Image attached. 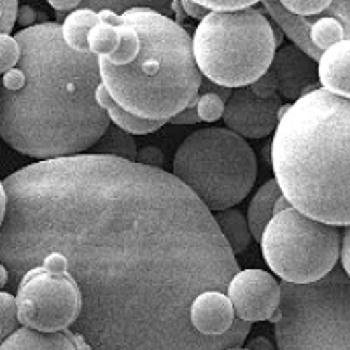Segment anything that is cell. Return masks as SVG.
Masks as SVG:
<instances>
[{"instance_id":"43","label":"cell","mask_w":350,"mask_h":350,"mask_svg":"<svg viewBox=\"0 0 350 350\" xmlns=\"http://www.w3.org/2000/svg\"><path fill=\"white\" fill-rule=\"evenodd\" d=\"M9 286V270L4 262H0V291H4Z\"/></svg>"},{"instance_id":"39","label":"cell","mask_w":350,"mask_h":350,"mask_svg":"<svg viewBox=\"0 0 350 350\" xmlns=\"http://www.w3.org/2000/svg\"><path fill=\"white\" fill-rule=\"evenodd\" d=\"M65 333H67L68 338L72 340L76 350H92V347H90V343L86 342V338H84L83 334L76 333V331H72V329H65Z\"/></svg>"},{"instance_id":"28","label":"cell","mask_w":350,"mask_h":350,"mask_svg":"<svg viewBox=\"0 0 350 350\" xmlns=\"http://www.w3.org/2000/svg\"><path fill=\"white\" fill-rule=\"evenodd\" d=\"M20 56L21 49L18 40L9 33H0V76L16 67Z\"/></svg>"},{"instance_id":"10","label":"cell","mask_w":350,"mask_h":350,"mask_svg":"<svg viewBox=\"0 0 350 350\" xmlns=\"http://www.w3.org/2000/svg\"><path fill=\"white\" fill-rule=\"evenodd\" d=\"M233 303L235 315L247 323L271 321L280 317L282 286L273 275L265 270H240L230 280L226 291Z\"/></svg>"},{"instance_id":"32","label":"cell","mask_w":350,"mask_h":350,"mask_svg":"<svg viewBox=\"0 0 350 350\" xmlns=\"http://www.w3.org/2000/svg\"><path fill=\"white\" fill-rule=\"evenodd\" d=\"M137 163L149 165V167L163 168L165 158L163 152L159 151L158 148H144L137 152Z\"/></svg>"},{"instance_id":"44","label":"cell","mask_w":350,"mask_h":350,"mask_svg":"<svg viewBox=\"0 0 350 350\" xmlns=\"http://www.w3.org/2000/svg\"><path fill=\"white\" fill-rule=\"evenodd\" d=\"M224 350H251V349H247V347H230V349H224Z\"/></svg>"},{"instance_id":"6","label":"cell","mask_w":350,"mask_h":350,"mask_svg":"<svg viewBox=\"0 0 350 350\" xmlns=\"http://www.w3.org/2000/svg\"><path fill=\"white\" fill-rule=\"evenodd\" d=\"M172 175L189 187L211 212L233 208L258 177L252 148L228 128H202L186 137L175 152Z\"/></svg>"},{"instance_id":"42","label":"cell","mask_w":350,"mask_h":350,"mask_svg":"<svg viewBox=\"0 0 350 350\" xmlns=\"http://www.w3.org/2000/svg\"><path fill=\"white\" fill-rule=\"evenodd\" d=\"M293 207V205H291V202L289 200L286 198V196H280L279 200H277V202H275V207H273V215L275 214H280V212H284V211H287V208H291Z\"/></svg>"},{"instance_id":"31","label":"cell","mask_w":350,"mask_h":350,"mask_svg":"<svg viewBox=\"0 0 350 350\" xmlns=\"http://www.w3.org/2000/svg\"><path fill=\"white\" fill-rule=\"evenodd\" d=\"M324 14L342 21L345 28V39H350V0H333L331 8Z\"/></svg>"},{"instance_id":"26","label":"cell","mask_w":350,"mask_h":350,"mask_svg":"<svg viewBox=\"0 0 350 350\" xmlns=\"http://www.w3.org/2000/svg\"><path fill=\"white\" fill-rule=\"evenodd\" d=\"M198 116L202 121L207 123H214L219 121L224 116V109H226V102L215 93H198Z\"/></svg>"},{"instance_id":"18","label":"cell","mask_w":350,"mask_h":350,"mask_svg":"<svg viewBox=\"0 0 350 350\" xmlns=\"http://www.w3.org/2000/svg\"><path fill=\"white\" fill-rule=\"evenodd\" d=\"M96 102L100 104V107L107 112L109 120L116 124L121 130L128 131L131 135H148L152 131L159 130V128L167 124L168 121H151V120H142V118H137V116L130 114L128 111H124L111 95L105 90L104 84H100L98 90H96Z\"/></svg>"},{"instance_id":"25","label":"cell","mask_w":350,"mask_h":350,"mask_svg":"<svg viewBox=\"0 0 350 350\" xmlns=\"http://www.w3.org/2000/svg\"><path fill=\"white\" fill-rule=\"evenodd\" d=\"M20 319H18L16 296L9 291H0V343L20 329Z\"/></svg>"},{"instance_id":"5","label":"cell","mask_w":350,"mask_h":350,"mask_svg":"<svg viewBox=\"0 0 350 350\" xmlns=\"http://www.w3.org/2000/svg\"><path fill=\"white\" fill-rule=\"evenodd\" d=\"M193 51L202 76L219 86L245 88L267 74L277 39L258 9L211 11L196 27Z\"/></svg>"},{"instance_id":"22","label":"cell","mask_w":350,"mask_h":350,"mask_svg":"<svg viewBox=\"0 0 350 350\" xmlns=\"http://www.w3.org/2000/svg\"><path fill=\"white\" fill-rule=\"evenodd\" d=\"M172 4H174V0H83L81 8L92 9L96 12L109 9V11H114L116 14H123V12L135 8H148L161 12L165 16H170L174 12Z\"/></svg>"},{"instance_id":"41","label":"cell","mask_w":350,"mask_h":350,"mask_svg":"<svg viewBox=\"0 0 350 350\" xmlns=\"http://www.w3.org/2000/svg\"><path fill=\"white\" fill-rule=\"evenodd\" d=\"M5 211H8V193H5L4 180H0V228L4 224Z\"/></svg>"},{"instance_id":"34","label":"cell","mask_w":350,"mask_h":350,"mask_svg":"<svg viewBox=\"0 0 350 350\" xmlns=\"http://www.w3.org/2000/svg\"><path fill=\"white\" fill-rule=\"evenodd\" d=\"M200 93H215V95H219L221 98L224 100V102H228L231 96V88H224V86H219V84L212 83L211 79H207V77L203 76L202 77V86H200Z\"/></svg>"},{"instance_id":"13","label":"cell","mask_w":350,"mask_h":350,"mask_svg":"<svg viewBox=\"0 0 350 350\" xmlns=\"http://www.w3.org/2000/svg\"><path fill=\"white\" fill-rule=\"evenodd\" d=\"M189 317L193 327L203 336H223L237 321L233 303L221 291H205L196 296Z\"/></svg>"},{"instance_id":"36","label":"cell","mask_w":350,"mask_h":350,"mask_svg":"<svg viewBox=\"0 0 350 350\" xmlns=\"http://www.w3.org/2000/svg\"><path fill=\"white\" fill-rule=\"evenodd\" d=\"M180 9H183V12H186L187 16H191L200 21H202L203 18L207 16L208 12H211L207 8L196 4V2H193V0H180Z\"/></svg>"},{"instance_id":"2","label":"cell","mask_w":350,"mask_h":350,"mask_svg":"<svg viewBox=\"0 0 350 350\" xmlns=\"http://www.w3.org/2000/svg\"><path fill=\"white\" fill-rule=\"evenodd\" d=\"M18 65L0 84V139L37 159L77 156L111 126L96 102L98 56L68 48L62 25L44 21L14 36Z\"/></svg>"},{"instance_id":"40","label":"cell","mask_w":350,"mask_h":350,"mask_svg":"<svg viewBox=\"0 0 350 350\" xmlns=\"http://www.w3.org/2000/svg\"><path fill=\"white\" fill-rule=\"evenodd\" d=\"M247 349H251V350H277L273 347V343H271L268 338H265V336H256V338H252L251 342H249V345H247Z\"/></svg>"},{"instance_id":"3","label":"cell","mask_w":350,"mask_h":350,"mask_svg":"<svg viewBox=\"0 0 350 350\" xmlns=\"http://www.w3.org/2000/svg\"><path fill=\"white\" fill-rule=\"evenodd\" d=\"M271 165L293 207L350 226V100L319 88L291 104L275 130Z\"/></svg>"},{"instance_id":"27","label":"cell","mask_w":350,"mask_h":350,"mask_svg":"<svg viewBox=\"0 0 350 350\" xmlns=\"http://www.w3.org/2000/svg\"><path fill=\"white\" fill-rule=\"evenodd\" d=\"M279 2L289 12L305 18L321 16L333 4V0H279Z\"/></svg>"},{"instance_id":"19","label":"cell","mask_w":350,"mask_h":350,"mask_svg":"<svg viewBox=\"0 0 350 350\" xmlns=\"http://www.w3.org/2000/svg\"><path fill=\"white\" fill-rule=\"evenodd\" d=\"M98 23V12L79 8L67 14V18L62 23V36H64V40L67 42L68 48H72L74 51L90 53L88 37Z\"/></svg>"},{"instance_id":"35","label":"cell","mask_w":350,"mask_h":350,"mask_svg":"<svg viewBox=\"0 0 350 350\" xmlns=\"http://www.w3.org/2000/svg\"><path fill=\"white\" fill-rule=\"evenodd\" d=\"M340 259H342V268L350 279V226H345V231L342 233V252H340Z\"/></svg>"},{"instance_id":"7","label":"cell","mask_w":350,"mask_h":350,"mask_svg":"<svg viewBox=\"0 0 350 350\" xmlns=\"http://www.w3.org/2000/svg\"><path fill=\"white\" fill-rule=\"evenodd\" d=\"M280 286L277 349L350 350V279L343 268L317 282Z\"/></svg>"},{"instance_id":"21","label":"cell","mask_w":350,"mask_h":350,"mask_svg":"<svg viewBox=\"0 0 350 350\" xmlns=\"http://www.w3.org/2000/svg\"><path fill=\"white\" fill-rule=\"evenodd\" d=\"M90 154H104V156H114V158L128 159V161H137V142L131 133L121 130L114 124L109 126L102 139L90 149Z\"/></svg>"},{"instance_id":"23","label":"cell","mask_w":350,"mask_h":350,"mask_svg":"<svg viewBox=\"0 0 350 350\" xmlns=\"http://www.w3.org/2000/svg\"><path fill=\"white\" fill-rule=\"evenodd\" d=\"M310 39L315 48L324 53L334 44L345 40V28H343L342 21L336 18L321 14V16H315L314 23H312Z\"/></svg>"},{"instance_id":"33","label":"cell","mask_w":350,"mask_h":350,"mask_svg":"<svg viewBox=\"0 0 350 350\" xmlns=\"http://www.w3.org/2000/svg\"><path fill=\"white\" fill-rule=\"evenodd\" d=\"M196 105H198V96H196V98H193L191 104L187 105L183 112H179L177 116L170 118V121H168V123H172V124H196L198 121H202L200 120L198 109H196Z\"/></svg>"},{"instance_id":"38","label":"cell","mask_w":350,"mask_h":350,"mask_svg":"<svg viewBox=\"0 0 350 350\" xmlns=\"http://www.w3.org/2000/svg\"><path fill=\"white\" fill-rule=\"evenodd\" d=\"M48 4L56 12H72L81 8L83 0H48Z\"/></svg>"},{"instance_id":"14","label":"cell","mask_w":350,"mask_h":350,"mask_svg":"<svg viewBox=\"0 0 350 350\" xmlns=\"http://www.w3.org/2000/svg\"><path fill=\"white\" fill-rule=\"evenodd\" d=\"M317 67L321 88L350 100V39L326 49L317 62Z\"/></svg>"},{"instance_id":"24","label":"cell","mask_w":350,"mask_h":350,"mask_svg":"<svg viewBox=\"0 0 350 350\" xmlns=\"http://www.w3.org/2000/svg\"><path fill=\"white\" fill-rule=\"evenodd\" d=\"M120 44V30L116 25L105 23L100 21L88 37V46H90V53L96 56H107L118 48Z\"/></svg>"},{"instance_id":"8","label":"cell","mask_w":350,"mask_h":350,"mask_svg":"<svg viewBox=\"0 0 350 350\" xmlns=\"http://www.w3.org/2000/svg\"><path fill=\"white\" fill-rule=\"evenodd\" d=\"M265 261L289 284H312L336 268L342 252L338 226L321 223L291 207L275 214L261 237Z\"/></svg>"},{"instance_id":"4","label":"cell","mask_w":350,"mask_h":350,"mask_svg":"<svg viewBox=\"0 0 350 350\" xmlns=\"http://www.w3.org/2000/svg\"><path fill=\"white\" fill-rule=\"evenodd\" d=\"M98 16L120 30L118 48L98 56V68L102 84L124 111L170 121L198 96L203 76L186 28L148 8L123 14L104 9Z\"/></svg>"},{"instance_id":"16","label":"cell","mask_w":350,"mask_h":350,"mask_svg":"<svg viewBox=\"0 0 350 350\" xmlns=\"http://www.w3.org/2000/svg\"><path fill=\"white\" fill-rule=\"evenodd\" d=\"M0 350H76V347L65 331L42 333L23 326L0 343Z\"/></svg>"},{"instance_id":"37","label":"cell","mask_w":350,"mask_h":350,"mask_svg":"<svg viewBox=\"0 0 350 350\" xmlns=\"http://www.w3.org/2000/svg\"><path fill=\"white\" fill-rule=\"evenodd\" d=\"M36 18H37V12L33 11V8H30V5H20V8H18L16 23L20 25V27L23 28L33 27Z\"/></svg>"},{"instance_id":"20","label":"cell","mask_w":350,"mask_h":350,"mask_svg":"<svg viewBox=\"0 0 350 350\" xmlns=\"http://www.w3.org/2000/svg\"><path fill=\"white\" fill-rule=\"evenodd\" d=\"M214 219L226 242L230 243L233 254L237 256L247 251V247L252 242V235L247 217L242 212L237 211V208H228V211L215 212Z\"/></svg>"},{"instance_id":"1","label":"cell","mask_w":350,"mask_h":350,"mask_svg":"<svg viewBox=\"0 0 350 350\" xmlns=\"http://www.w3.org/2000/svg\"><path fill=\"white\" fill-rule=\"evenodd\" d=\"M0 262L16 291L42 267L76 280L83 308L70 327L92 350H224L252 323L223 336L193 327L205 291L226 293L240 271L214 214L163 168L104 154L42 159L4 179Z\"/></svg>"},{"instance_id":"17","label":"cell","mask_w":350,"mask_h":350,"mask_svg":"<svg viewBox=\"0 0 350 350\" xmlns=\"http://www.w3.org/2000/svg\"><path fill=\"white\" fill-rule=\"evenodd\" d=\"M280 196H282V191H280L277 179H270L256 191L254 198L249 205V212H247V223H249V230H251V235L252 239H256V242H261L265 228L273 217L275 202Z\"/></svg>"},{"instance_id":"11","label":"cell","mask_w":350,"mask_h":350,"mask_svg":"<svg viewBox=\"0 0 350 350\" xmlns=\"http://www.w3.org/2000/svg\"><path fill=\"white\" fill-rule=\"evenodd\" d=\"M282 98H261L251 88H237L226 102L223 120L228 130L245 139H262L275 133L280 123Z\"/></svg>"},{"instance_id":"9","label":"cell","mask_w":350,"mask_h":350,"mask_svg":"<svg viewBox=\"0 0 350 350\" xmlns=\"http://www.w3.org/2000/svg\"><path fill=\"white\" fill-rule=\"evenodd\" d=\"M20 324L42 333L70 329L83 308L76 280L42 267L28 270L16 289Z\"/></svg>"},{"instance_id":"29","label":"cell","mask_w":350,"mask_h":350,"mask_svg":"<svg viewBox=\"0 0 350 350\" xmlns=\"http://www.w3.org/2000/svg\"><path fill=\"white\" fill-rule=\"evenodd\" d=\"M193 2L207 8L208 11H240V9L252 8L262 0H193Z\"/></svg>"},{"instance_id":"15","label":"cell","mask_w":350,"mask_h":350,"mask_svg":"<svg viewBox=\"0 0 350 350\" xmlns=\"http://www.w3.org/2000/svg\"><path fill=\"white\" fill-rule=\"evenodd\" d=\"M262 8L267 9L271 20L279 25L280 30L293 40L296 48L301 49L305 55L310 56L312 60H321L323 51L315 48L310 39V28L315 18H305L298 16V14H293V12H289L280 4L279 0H262Z\"/></svg>"},{"instance_id":"30","label":"cell","mask_w":350,"mask_h":350,"mask_svg":"<svg viewBox=\"0 0 350 350\" xmlns=\"http://www.w3.org/2000/svg\"><path fill=\"white\" fill-rule=\"evenodd\" d=\"M18 16V0H0V33H11Z\"/></svg>"},{"instance_id":"12","label":"cell","mask_w":350,"mask_h":350,"mask_svg":"<svg viewBox=\"0 0 350 350\" xmlns=\"http://www.w3.org/2000/svg\"><path fill=\"white\" fill-rule=\"evenodd\" d=\"M267 76L282 100L296 102L321 88L317 62L312 60L296 46H284L277 49Z\"/></svg>"}]
</instances>
